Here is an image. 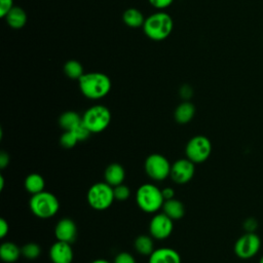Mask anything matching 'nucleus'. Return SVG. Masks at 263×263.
<instances>
[{
    "label": "nucleus",
    "mask_w": 263,
    "mask_h": 263,
    "mask_svg": "<svg viewBox=\"0 0 263 263\" xmlns=\"http://www.w3.org/2000/svg\"><path fill=\"white\" fill-rule=\"evenodd\" d=\"M78 82L82 95L91 100L104 98L111 89L110 78L101 72L84 73L78 79Z\"/></svg>",
    "instance_id": "f257e3e1"
},
{
    "label": "nucleus",
    "mask_w": 263,
    "mask_h": 263,
    "mask_svg": "<svg viewBox=\"0 0 263 263\" xmlns=\"http://www.w3.org/2000/svg\"><path fill=\"white\" fill-rule=\"evenodd\" d=\"M174 29V22L170 14L158 11L145 20L143 25L144 33L152 40L160 41L167 38Z\"/></svg>",
    "instance_id": "f03ea898"
},
{
    "label": "nucleus",
    "mask_w": 263,
    "mask_h": 263,
    "mask_svg": "<svg viewBox=\"0 0 263 263\" xmlns=\"http://www.w3.org/2000/svg\"><path fill=\"white\" fill-rule=\"evenodd\" d=\"M136 202L143 212L153 214L162 209L164 198L161 189L153 184L146 183L138 188L136 192Z\"/></svg>",
    "instance_id": "7ed1b4c3"
},
{
    "label": "nucleus",
    "mask_w": 263,
    "mask_h": 263,
    "mask_svg": "<svg viewBox=\"0 0 263 263\" xmlns=\"http://www.w3.org/2000/svg\"><path fill=\"white\" fill-rule=\"evenodd\" d=\"M29 206L36 217L48 219L58 213L60 209V201L54 194L43 190L31 196Z\"/></svg>",
    "instance_id": "20e7f679"
},
{
    "label": "nucleus",
    "mask_w": 263,
    "mask_h": 263,
    "mask_svg": "<svg viewBox=\"0 0 263 263\" xmlns=\"http://www.w3.org/2000/svg\"><path fill=\"white\" fill-rule=\"evenodd\" d=\"M86 199L92 209L97 211L107 210L115 200L113 187L106 182L95 183L89 187Z\"/></svg>",
    "instance_id": "39448f33"
},
{
    "label": "nucleus",
    "mask_w": 263,
    "mask_h": 263,
    "mask_svg": "<svg viewBox=\"0 0 263 263\" xmlns=\"http://www.w3.org/2000/svg\"><path fill=\"white\" fill-rule=\"evenodd\" d=\"M82 121L91 134L101 133L108 127L111 121V113L107 107L95 105L84 112Z\"/></svg>",
    "instance_id": "423d86ee"
},
{
    "label": "nucleus",
    "mask_w": 263,
    "mask_h": 263,
    "mask_svg": "<svg viewBox=\"0 0 263 263\" xmlns=\"http://www.w3.org/2000/svg\"><path fill=\"white\" fill-rule=\"evenodd\" d=\"M212 152V143L205 136H194L191 138L185 148L186 157L194 163L205 161Z\"/></svg>",
    "instance_id": "0eeeda50"
},
{
    "label": "nucleus",
    "mask_w": 263,
    "mask_h": 263,
    "mask_svg": "<svg viewBox=\"0 0 263 263\" xmlns=\"http://www.w3.org/2000/svg\"><path fill=\"white\" fill-rule=\"evenodd\" d=\"M172 164L161 154L153 153L150 154L144 164V168L146 174L154 181H163L171 175Z\"/></svg>",
    "instance_id": "6e6552de"
},
{
    "label": "nucleus",
    "mask_w": 263,
    "mask_h": 263,
    "mask_svg": "<svg viewBox=\"0 0 263 263\" xmlns=\"http://www.w3.org/2000/svg\"><path fill=\"white\" fill-rule=\"evenodd\" d=\"M261 248V238L255 232H246L234 243V253L240 259L254 257Z\"/></svg>",
    "instance_id": "1a4fd4ad"
},
{
    "label": "nucleus",
    "mask_w": 263,
    "mask_h": 263,
    "mask_svg": "<svg viewBox=\"0 0 263 263\" xmlns=\"http://www.w3.org/2000/svg\"><path fill=\"white\" fill-rule=\"evenodd\" d=\"M174 229V220L166 216L163 212L155 214L149 224V231L153 238L165 239Z\"/></svg>",
    "instance_id": "9d476101"
},
{
    "label": "nucleus",
    "mask_w": 263,
    "mask_h": 263,
    "mask_svg": "<svg viewBox=\"0 0 263 263\" xmlns=\"http://www.w3.org/2000/svg\"><path fill=\"white\" fill-rule=\"evenodd\" d=\"M194 164L195 163L187 157L178 159L172 164L170 177L177 184H185L189 182L194 176Z\"/></svg>",
    "instance_id": "9b49d317"
},
{
    "label": "nucleus",
    "mask_w": 263,
    "mask_h": 263,
    "mask_svg": "<svg viewBox=\"0 0 263 263\" xmlns=\"http://www.w3.org/2000/svg\"><path fill=\"white\" fill-rule=\"evenodd\" d=\"M73 257V250L69 242L57 240L50 247L49 258L52 263H71Z\"/></svg>",
    "instance_id": "f8f14e48"
},
{
    "label": "nucleus",
    "mask_w": 263,
    "mask_h": 263,
    "mask_svg": "<svg viewBox=\"0 0 263 263\" xmlns=\"http://www.w3.org/2000/svg\"><path fill=\"white\" fill-rule=\"evenodd\" d=\"M54 235L58 240L65 242H73L77 235V227L70 218L61 219L54 227Z\"/></svg>",
    "instance_id": "ddd939ff"
},
{
    "label": "nucleus",
    "mask_w": 263,
    "mask_h": 263,
    "mask_svg": "<svg viewBox=\"0 0 263 263\" xmlns=\"http://www.w3.org/2000/svg\"><path fill=\"white\" fill-rule=\"evenodd\" d=\"M149 263H181V256L172 248H158L149 256Z\"/></svg>",
    "instance_id": "4468645a"
},
{
    "label": "nucleus",
    "mask_w": 263,
    "mask_h": 263,
    "mask_svg": "<svg viewBox=\"0 0 263 263\" xmlns=\"http://www.w3.org/2000/svg\"><path fill=\"white\" fill-rule=\"evenodd\" d=\"M125 178V171L123 166L119 163H111L109 164L104 172L105 182L115 187L123 183Z\"/></svg>",
    "instance_id": "2eb2a0df"
},
{
    "label": "nucleus",
    "mask_w": 263,
    "mask_h": 263,
    "mask_svg": "<svg viewBox=\"0 0 263 263\" xmlns=\"http://www.w3.org/2000/svg\"><path fill=\"white\" fill-rule=\"evenodd\" d=\"M161 210L166 216H168L174 221L181 219L185 213L184 204L175 197L172 199L164 200Z\"/></svg>",
    "instance_id": "dca6fc26"
},
{
    "label": "nucleus",
    "mask_w": 263,
    "mask_h": 263,
    "mask_svg": "<svg viewBox=\"0 0 263 263\" xmlns=\"http://www.w3.org/2000/svg\"><path fill=\"white\" fill-rule=\"evenodd\" d=\"M22 255V250L12 241L3 242L0 247V257L6 263L15 262Z\"/></svg>",
    "instance_id": "f3484780"
},
{
    "label": "nucleus",
    "mask_w": 263,
    "mask_h": 263,
    "mask_svg": "<svg viewBox=\"0 0 263 263\" xmlns=\"http://www.w3.org/2000/svg\"><path fill=\"white\" fill-rule=\"evenodd\" d=\"M7 24L13 29H21L26 25L27 14L25 10L18 6H13L5 16Z\"/></svg>",
    "instance_id": "a211bd4d"
},
{
    "label": "nucleus",
    "mask_w": 263,
    "mask_h": 263,
    "mask_svg": "<svg viewBox=\"0 0 263 263\" xmlns=\"http://www.w3.org/2000/svg\"><path fill=\"white\" fill-rule=\"evenodd\" d=\"M195 114V107L190 102L181 103L175 110V119L179 123H187L191 121Z\"/></svg>",
    "instance_id": "6ab92c4d"
},
{
    "label": "nucleus",
    "mask_w": 263,
    "mask_h": 263,
    "mask_svg": "<svg viewBox=\"0 0 263 263\" xmlns=\"http://www.w3.org/2000/svg\"><path fill=\"white\" fill-rule=\"evenodd\" d=\"M24 185H25L26 190L33 195V194L39 193L44 190L45 181L41 175L33 173L26 177Z\"/></svg>",
    "instance_id": "aec40b11"
},
{
    "label": "nucleus",
    "mask_w": 263,
    "mask_h": 263,
    "mask_svg": "<svg viewBox=\"0 0 263 263\" xmlns=\"http://www.w3.org/2000/svg\"><path fill=\"white\" fill-rule=\"evenodd\" d=\"M122 20L126 26L130 28L142 27L145 23V18L140 10L137 8H128L123 12Z\"/></svg>",
    "instance_id": "412c9836"
},
{
    "label": "nucleus",
    "mask_w": 263,
    "mask_h": 263,
    "mask_svg": "<svg viewBox=\"0 0 263 263\" xmlns=\"http://www.w3.org/2000/svg\"><path fill=\"white\" fill-rule=\"evenodd\" d=\"M134 245H135L136 251L143 256H150L152 252L155 250L152 237L145 234L139 235L136 238Z\"/></svg>",
    "instance_id": "4be33fe9"
},
{
    "label": "nucleus",
    "mask_w": 263,
    "mask_h": 263,
    "mask_svg": "<svg viewBox=\"0 0 263 263\" xmlns=\"http://www.w3.org/2000/svg\"><path fill=\"white\" fill-rule=\"evenodd\" d=\"M82 121V117L74 111L64 112L59 118V124L64 130H71Z\"/></svg>",
    "instance_id": "5701e85b"
},
{
    "label": "nucleus",
    "mask_w": 263,
    "mask_h": 263,
    "mask_svg": "<svg viewBox=\"0 0 263 263\" xmlns=\"http://www.w3.org/2000/svg\"><path fill=\"white\" fill-rule=\"evenodd\" d=\"M64 71L66 73V75L69 78L72 79H79L84 73H83V68L82 65L74 60L68 61L65 66H64Z\"/></svg>",
    "instance_id": "b1692460"
},
{
    "label": "nucleus",
    "mask_w": 263,
    "mask_h": 263,
    "mask_svg": "<svg viewBox=\"0 0 263 263\" xmlns=\"http://www.w3.org/2000/svg\"><path fill=\"white\" fill-rule=\"evenodd\" d=\"M21 250H22V255L29 260H34L38 258L41 253V249L39 245H37L36 242H28L25 246H23Z\"/></svg>",
    "instance_id": "393cba45"
},
{
    "label": "nucleus",
    "mask_w": 263,
    "mask_h": 263,
    "mask_svg": "<svg viewBox=\"0 0 263 263\" xmlns=\"http://www.w3.org/2000/svg\"><path fill=\"white\" fill-rule=\"evenodd\" d=\"M61 145L64 148H73L79 141L71 130H65L60 139Z\"/></svg>",
    "instance_id": "a878e982"
},
{
    "label": "nucleus",
    "mask_w": 263,
    "mask_h": 263,
    "mask_svg": "<svg viewBox=\"0 0 263 263\" xmlns=\"http://www.w3.org/2000/svg\"><path fill=\"white\" fill-rule=\"evenodd\" d=\"M113 192H114L115 199L119 200V201L126 200L129 197V195H130L129 188L126 185H124L123 183L113 187Z\"/></svg>",
    "instance_id": "bb28decb"
},
{
    "label": "nucleus",
    "mask_w": 263,
    "mask_h": 263,
    "mask_svg": "<svg viewBox=\"0 0 263 263\" xmlns=\"http://www.w3.org/2000/svg\"><path fill=\"white\" fill-rule=\"evenodd\" d=\"M71 132H73V134L76 136V138L78 139V141H84L86 139L89 138L90 136V130L86 127V125L83 123V121H81L80 123H78L74 128L71 129Z\"/></svg>",
    "instance_id": "cd10ccee"
},
{
    "label": "nucleus",
    "mask_w": 263,
    "mask_h": 263,
    "mask_svg": "<svg viewBox=\"0 0 263 263\" xmlns=\"http://www.w3.org/2000/svg\"><path fill=\"white\" fill-rule=\"evenodd\" d=\"M113 263H137L134 256L127 252H121L116 255Z\"/></svg>",
    "instance_id": "c85d7f7f"
},
{
    "label": "nucleus",
    "mask_w": 263,
    "mask_h": 263,
    "mask_svg": "<svg viewBox=\"0 0 263 263\" xmlns=\"http://www.w3.org/2000/svg\"><path fill=\"white\" fill-rule=\"evenodd\" d=\"M13 7V0H0V15L5 17L9 10Z\"/></svg>",
    "instance_id": "c756f323"
},
{
    "label": "nucleus",
    "mask_w": 263,
    "mask_h": 263,
    "mask_svg": "<svg viewBox=\"0 0 263 263\" xmlns=\"http://www.w3.org/2000/svg\"><path fill=\"white\" fill-rule=\"evenodd\" d=\"M173 1L174 0H149L151 5L158 9H163V8L170 6L173 3Z\"/></svg>",
    "instance_id": "7c9ffc66"
},
{
    "label": "nucleus",
    "mask_w": 263,
    "mask_h": 263,
    "mask_svg": "<svg viewBox=\"0 0 263 263\" xmlns=\"http://www.w3.org/2000/svg\"><path fill=\"white\" fill-rule=\"evenodd\" d=\"M161 192L164 200L172 199L175 196V190L172 187H164L163 189H161Z\"/></svg>",
    "instance_id": "2f4dec72"
},
{
    "label": "nucleus",
    "mask_w": 263,
    "mask_h": 263,
    "mask_svg": "<svg viewBox=\"0 0 263 263\" xmlns=\"http://www.w3.org/2000/svg\"><path fill=\"white\" fill-rule=\"evenodd\" d=\"M180 95L182 98H184L185 100H188L191 96H192V89L189 85H184L181 87L180 89Z\"/></svg>",
    "instance_id": "473e14b6"
},
{
    "label": "nucleus",
    "mask_w": 263,
    "mask_h": 263,
    "mask_svg": "<svg viewBox=\"0 0 263 263\" xmlns=\"http://www.w3.org/2000/svg\"><path fill=\"white\" fill-rule=\"evenodd\" d=\"M8 230H9L8 223L5 221L4 218H1V220H0V233H1L0 236L3 238L7 234Z\"/></svg>",
    "instance_id": "72a5a7b5"
},
{
    "label": "nucleus",
    "mask_w": 263,
    "mask_h": 263,
    "mask_svg": "<svg viewBox=\"0 0 263 263\" xmlns=\"http://www.w3.org/2000/svg\"><path fill=\"white\" fill-rule=\"evenodd\" d=\"M9 163V156L6 152L2 151L0 154V167L4 168Z\"/></svg>",
    "instance_id": "f704fd0d"
},
{
    "label": "nucleus",
    "mask_w": 263,
    "mask_h": 263,
    "mask_svg": "<svg viewBox=\"0 0 263 263\" xmlns=\"http://www.w3.org/2000/svg\"><path fill=\"white\" fill-rule=\"evenodd\" d=\"M90 263H110V262L107 261V260H105V259H96V260L91 261Z\"/></svg>",
    "instance_id": "c9c22d12"
},
{
    "label": "nucleus",
    "mask_w": 263,
    "mask_h": 263,
    "mask_svg": "<svg viewBox=\"0 0 263 263\" xmlns=\"http://www.w3.org/2000/svg\"><path fill=\"white\" fill-rule=\"evenodd\" d=\"M259 263H263V256L260 258V260H259Z\"/></svg>",
    "instance_id": "e433bc0d"
}]
</instances>
